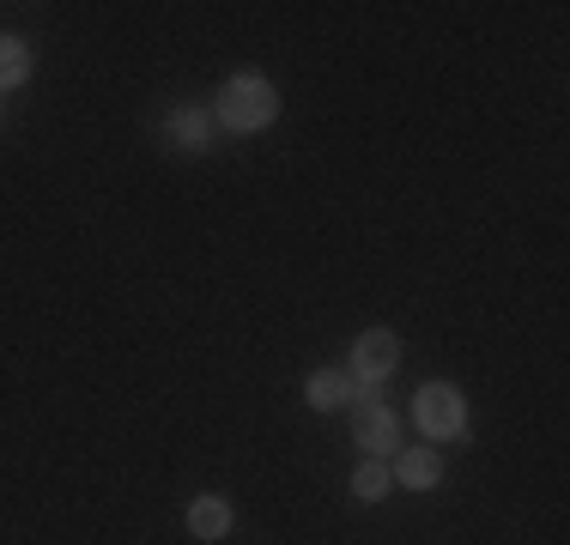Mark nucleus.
Listing matches in <instances>:
<instances>
[{
	"label": "nucleus",
	"instance_id": "obj_5",
	"mask_svg": "<svg viewBox=\"0 0 570 545\" xmlns=\"http://www.w3.org/2000/svg\"><path fill=\"white\" fill-rule=\"evenodd\" d=\"M389 473H395V485H406V490H431L443 479V455L438 448H401Z\"/></svg>",
	"mask_w": 570,
	"mask_h": 545
},
{
	"label": "nucleus",
	"instance_id": "obj_1",
	"mask_svg": "<svg viewBox=\"0 0 570 545\" xmlns=\"http://www.w3.org/2000/svg\"><path fill=\"white\" fill-rule=\"evenodd\" d=\"M274 116H279V91L267 86L262 73L225 79L219 103H213V121H219V128H230V133H262Z\"/></svg>",
	"mask_w": 570,
	"mask_h": 545
},
{
	"label": "nucleus",
	"instance_id": "obj_8",
	"mask_svg": "<svg viewBox=\"0 0 570 545\" xmlns=\"http://www.w3.org/2000/svg\"><path fill=\"white\" fill-rule=\"evenodd\" d=\"M389 485H395L389 460H371V455H364V460H358V473H352V497H358V503H383V497H389Z\"/></svg>",
	"mask_w": 570,
	"mask_h": 545
},
{
	"label": "nucleus",
	"instance_id": "obj_9",
	"mask_svg": "<svg viewBox=\"0 0 570 545\" xmlns=\"http://www.w3.org/2000/svg\"><path fill=\"white\" fill-rule=\"evenodd\" d=\"M24 79H31V49L19 37H0V91L24 86Z\"/></svg>",
	"mask_w": 570,
	"mask_h": 545
},
{
	"label": "nucleus",
	"instance_id": "obj_6",
	"mask_svg": "<svg viewBox=\"0 0 570 545\" xmlns=\"http://www.w3.org/2000/svg\"><path fill=\"white\" fill-rule=\"evenodd\" d=\"M304 400L316 406V413H341V406L358 400V382L341 376V370H316V376L304 382Z\"/></svg>",
	"mask_w": 570,
	"mask_h": 545
},
{
	"label": "nucleus",
	"instance_id": "obj_3",
	"mask_svg": "<svg viewBox=\"0 0 570 545\" xmlns=\"http://www.w3.org/2000/svg\"><path fill=\"white\" fill-rule=\"evenodd\" d=\"M413 418L431 443H450V436L468 430V406H461V394L450 382H425V388L413 394Z\"/></svg>",
	"mask_w": 570,
	"mask_h": 545
},
{
	"label": "nucleus",
	"instance_id": "obj_2",
	"mask_svg": "<svg viewBox=\"0 0 570 545\" xmlns=\"http://www.w3.org/2000/svg\"><path fill=\"white\" fill-rule=\"evenodd\" d=\"M352 443L371 460H389V448H401V418L376 400V388L358 382V400H352Z\"/></svg>",
	"mask_w": 570,
	"mask_h": 545
},
{
	"label": "nucleus",
	"instance_id": "obj_10",
	"mask_svg": "<svg viewBox=\"0 0 570 545\" xmlns=\"http://www.w3.org/2000/svg\"><path fill=\"white\" fill-rule=\"evenodd\" d=\"M207 133H213V121L200 116V109H195V116H188V109H183V116L170 121V140H176V146H195V152H200V146H207Z\"/></svg>",
	"mask_w": 570,
	"mask_h": 545
},
{
	"label": "nucleus",
	"instance_id": "obj_7",
	"mask_svg": "<svg viewBox=\"0 0 570 545\" xmlns=\"http://www.w3.org/2000/svg\"><path fill=\"white\" fill-rule=\"evenodd\" d=\"M188 534L195 539H225L230 534V503L225 497H195L188 503Z\"/></svg>",
	"mask_w": 570,
	"mask_h": 545
},
{
	"label": "nucleus",
	"instance_id": "obj_4",
	"mask_svg": "<svg viewBox=\"0 0 570 545\" xmlns=\"http://www.w3.org/2000/svg\"><path fill=\"white\" fill-rule=\"evenodd\" d=\"M395 364H401V339L389 334V327H371V334H358V346H352V382L376 388L383 376H395Z\"/></svg>",
	"mask_w": 570,
	"mask_h": 545
}]
</instances>
